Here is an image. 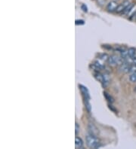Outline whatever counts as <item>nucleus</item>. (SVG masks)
Wrapping results in <instances>:
<instances>
[{"label": "nucleus", "mask_w": 136, "mask_h": 149, "mask_svg": "<svg viewBox=\"0 0 136 149\" xmlns=\"http://www.w3.org/2000/svg\"><path fill=\"white\" fill-rule=\"evenodd\" d=\"M85 140H86V144H87L88 147L90 148H98L101 146L100 142L97 138V136H95L93 135H88L85 137Z\"/></svg>", "instance_id": "obj_1"}, {"label": "nucleus", "mask_w": 136, "mask_h": 149, "mask_svg": "<svg viewBox=\"0 0 136 149\" xmlns=\"http://www.w3.org/2000/svg\"><path fill=\"white\" fill-rule=\"evenodd\" d=\"M125 60L122 57H117L116 55H112L111 57H109L107 62L110 65L114 66V65H121L122 63L125 62Z\"/></svg>", "instance_id": "obj_2"}, {"label": "nucleus", "mask_w": 136, "mask_h": 149, "mask_svg": "<svg viewBox=\"0 0 136 149\" xmlns=\"http://www.w3.org/2000/svg\"><path fill=\"white\" fill-rule=\"evenodd\" d=\"M129 4H130L129 1L125 0V1H124V2H123V3H121V4H119V5H118L116 11H117V13H123L124 11V10H125V9L129 5Z\"/></svg>", "instance_id": "obj_3"}, {"label": "nucleus", "mask_w": 136, "mask_h": 149, "mask_svg": "<svg viewBox=\"0 0 136 149\" xmlns=\"http://www.w3.org/2000/svg\"><path fill=\"white\" fill-rule=\"evenodd\" d=\"M132 64H131L130 63H129L128 61L125 60V62L122 63L120 66H119V70L123 72H129V70L130 67H131V66Z\"/></svg>", "instance_id": "obj_4"}, {"label": "nucleus", "mask_w": 136, "mask_h": 149, "mask_svg": "<svg viewBox=\"0 0 136 149\" xmlns=\"http://www.w3.org/2000/svg\"><path fill=\"white\" fill-rule=\"evenodd\" d=\"M88 130H89V132L90 134L93 135V136H98L99 131H98V128H97L93 124H91V123L89 124Z\"/></svg>", "instance_id": "obj_5"}, {"label": "nucleus", "mask_w": 136, "mask_h": 149, "mask_svg": "<svg viewBox=\"0 0 136 149\" xmlns=\"http://www.w3.org/2000/svg\"><path fill=\"white\" fill-rule=\"evenodd\" d=\"M119 5L117 4V2H115V1H112V2H109L107 5V10L108 11H114L117 10V7H118Z\"/></svg>", "instance_id": "obj_6"}, {"label": "nucleus", "mask_w": 136, "mask_h": 149, "mask_svg": "<svg viewBox=\"0 0 136 149\" xmlns=\"http://www.w3.org/2000/svg\"><path fill=\"white\" fill-rule=\"evenodd\" d=\"M79 87L81 90V92L83 93V97H84L85 101H89V91H88L87 88H86L85 87L83 86V85H79Z\"/></svg>", "instance_id": "obj_7"}, {"label": "nucleus", "mask_w": 136, "mask_h": 149, "mask_svg": "<svg viewBox=\"0 0 136 149\" xmlns=\"http://www.w3.org/2000/svg\"><path fill=\"white\" fill-rule=\"evenodd\" d=\"M75 145H76V148H82L83 146V140L79 137H76V139H75Z\"/></svg>", "instance_id": "obj_8"}, {"label": "nucleus", "mask_w": 136, "mask_h": 149, "mask_svg": "<svg viewBox=\"0 0 136 149\" xmlns=\"http://www.w3.org/2000/svg\"><path fill=\"white\" fill-rule=\"evenodd\" d=\"M135 48H129V50H128V54H129V57H131V58H132V57H135Z\"/></svg>", "instance_id": "obj_9"}, {"label": "nucleus", "mask_w": 136, "mask_h": 149, "mask_svg": "<svg viewBox=\"0 0 136 149\" xmlns=\"http://www.w3.org/2000/svg\"><path fill=\"white\" fill-rule=\"evenodd\" d=\"M133 7H134V4H133V3H130L129 5V6H128L127 8H126V9L124 10V11L123 12V15L129 14V12H130V11H131V10H132Z\"/></svg>", "instance_id": "obj_10"}, {"label": "nucleus", "mask_w": 136, "mask_h": 149, "mask_svg": "<svg viewBox=\"0 0 136 149\" xmlns=\"http://www.w3.org/2000/svg\"><path fill=\"white\" fill-rule=\"evenodd\" d=\"M104 97H105V98H106V99L108 101V102H110V103H113V99L112 98V97H111V95H109L108 93L106 92L104 93Z\"/></svg>", "instance_id": "obj_11"}, {"label": "nucleus", "mask_w": 136, "mask_h": 149, "mask_svg": "<svg viewBox=\"0 0 136 149\" xmlns=\"http://www.w3.org/2000/svg\"><path fill=\"white\" fill-rule=\"evenodd\" d=\"M129 80L131 82H136V72L135 73H132V75L129 76Z\"/></svg>", "instance_id": "obj_12"}, {"label": "nucleus", "mask_w": 136, "mask_h": 149, "mask_svg": "<svg viewBox=\"0 0 136 149\" xmlns=\"http://www.w3.org/2000/svg\"><path fill=\"white\" fill-rule=\"evenodd\" d=\"M76 24L77 25H78V24H84V21H82V20H77V21H76Z\"/></svg>", "instance_id": "obj_13"}, {"label": "nucleus", "mask_w": 136, "mask_h": 149, "mask_svg": "<svg viewBox=\"0 0 136 149\" xmlns=\"http://www.w3.org/2000/svg\"><path fill=\"white\" fill-rule=\"evenodd\" d=\"M81 8H82V9H83L85 12H87L88 11V9H87V7L85 6V5H82V6H81Z\"/></svg>", "instance_id": "obj_14"}, {"label": "nucleus", "mask_w": 136, "mask_h": 149, "mask_svg": "<svg viewBox=\"0 0 136 149\" xmlns=\"http://www.w3.org/2000/svg\"><path fill=\"white\" fill-rule=\"evenodd\" d=\"M79 124H76V134H77L78 133V132H79Z\"/></svg>", "instance_id": "obj_15"}, {"label": "nucleus", "mask_w": 136, "mask_h": 149, "mask_svg": "<svg viewBox=\"0 0 136 149\" xmlns=\"http://www.w3.org/2000/svg\"><path fill=\"white\" fill-rule=\"evenodd\" d=\"M134 90H135V93H136V87H135Z\"/></svg>", "instance_id": "obj_16"}, {"label": "nucleus", "mask_w": 136, "mask_h": 149, "mask_svg": "<svg viewBox=\"0 0 136 149\" xmlns=\"http://www.w3.org/2000/svg\"><path fill=\"white\" fill-rule=\"evenodd\" d=\"M135 18H136V17H135Z\"/></svg>", "instance_id": "obj_17"}]
</instances>
